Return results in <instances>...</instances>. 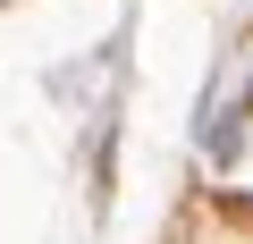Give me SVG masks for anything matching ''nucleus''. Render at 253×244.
Wrapping results in <instances>:
<instances>
[{
  "mask_svg": "<svg viewBox=\"0 0 253 244\" xmlns=\"http://www.w3.org/2000/svg\"><path fill=\"white\" fill-rule=\"evenodd\" d=\"M219 210H228L236 227H253V202H236V194H219Z\"/></svg>",
  "mask_w": 253,
  "mask_h": 244,
  "instance_id": "obj_1",
  "label": "nucleus"
}]
</instances>
